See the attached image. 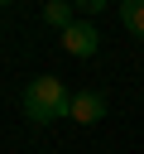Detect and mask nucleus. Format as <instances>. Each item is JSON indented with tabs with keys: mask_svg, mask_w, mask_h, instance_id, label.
I'll use <instances>...</instances> for the list:
<instances>
[{
	"mask_svg": "<svg viewBox=\"0 0 144 154\" xmlns=\"http://www.w3.org/2000/svg\"><path fill=\"white\" fill-rule=\"evenodd\" d=\"M67 106H72V91H67L62 77H53V72H43V77H34V82L24 87V116L38 120V125L67 116Z\"/></svg>",
	"mask_w": 144,
	"mask_h": 154,
	"instance_id": "1",
	"label": "nucleus"
},
{
	"mask_svg": "<svg viewBox=\"0 0 144 154\" xmlns=\"http://www.w3.org/2000/svg\"><path fill=\"white\" fill-rule=\"evenodd\" d=\"M62 48H67L72 58H91V53L101 48V34H96V24H91V19H77V24H67V29H62Z\"/></svg>",
	"mask_w": 144,
	"mask_h": 154,
	"instance_id": "2",
	"label": "nucleus"
},
{
	"mask_svg": "<svg viewBox=\"0 0 144 154\" xmlns=\"http://www.w3.org/2000/svg\"><path fill=\"white\" fill-rule=\"evenodd\" d=\"M67 116H72L77 125H96V120L106 116V96H101V91H77L72 106H67Z\"/></svg>",
	"mask_w": 144,
	"mask_h": 154,
	"instance_id": "3",
	"label": "nucleus"
},
{
	"mask_svg": "<svg viewBox=\"0 0 144 154\" xmlns=\"http://www.w3.org/2000/svg\"><path fill=\"white\" fill-rule=\"evenodd\" d=\"M43 24L62 34L67 24H77V14H72V5H67V0H48V10H43Z\"/></svg>",
	"mask_w": 144,
	"mask_h": 154,
	"instance_id": "4",
	"label": "nucleus"
},
{
	"mask_svg": "<svg viewBox=\"0 0 144 154\" xmlns=\"http://www.w3.org/2000/svg\"><path fill=\"white\" fill-rule=\"evenodd\" d=\"M120 24L134 38H144V0H120Z\"/></svg>",
	"mask_w": 144,
	"mask_h": 154,
	"instance_id": "5",
	"label": "nucleus"
},
{
	"mask_svg": "<svg viewBox=\"0 0 144 154\" xmlns=\"http://www.w3.org/2000/svg\"><path fill=\"white\" fill-rule=\"evenodd\" d=\"M67 5H72V10H82V14H101L110 0H67Z\"/></svg>",
	"mask_w": 144,
	"mask_h": 154,
	"instance_id": "6",
	"label": "nucleus"
},
{
	"mask_svg": "<svg viewBox=\"0 0 144 154\" xmlns=\"http://www.w3.org/2000/svg\"><path fill=\"white\" fill-rule=\"evenodd\" d=\"M0 5H10V0H0Z\"/></svg>",
	"mask_w": 144,
	"mask_h": 154,
	"instance_id": "7",
	"label": "nucleus"
}]
</instances>
